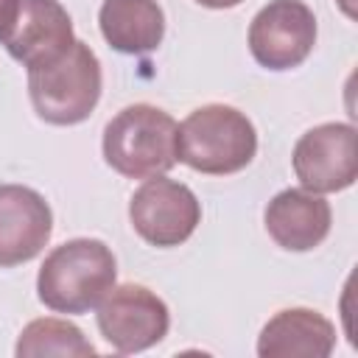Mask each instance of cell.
<instances>
[{"label":"cell","instance_id":"6da1fadb","mask_svg":"<svg viewBox=\"0 0 358 358\" xmlns=\"http://www.w3.org/2000/svg\"><path fill=\"white\" fill-rule=\"evenodd\" d=\"M117 280V260L98 238H73L56 246L39 274V302L56 313H87L112 291Z\"/></svg>","mask_w":358,"mask_h":358},{"label":"cell","instance_id":"7a4b0ae2","mask_svg":"<svg viewBox=\"0 0 358 358\" xmlns=\"http://www.w3.org/2000/svg\"><path fill=\"white\" fill-rule=\"evenodd\" d=\"M257 154L255 123L235 106L207 103L193 109L176 134V157L207 176L243 171Z\"/></svg>","mask_w":358,"mask_h":358},{"label":"cell","instance_id":"3957f363","mask_svg":"<svg viewBox=\"0 0 358 358\" xmlns=\"http://www.w3.org/2000/svg\"><path fill=\"white\" fill-rule=\"evenodd\" d=\"M176 134L179 123L168 112L151 103H131L106 123L101 143L103 159L129 179L162 176L179 162Z\"/></svg>","mask_w":358,"mask_h":358},{"label":"cell","instance_id":"277c9868","mask_svg":"<svg viewBox=\"0 0 358 358\" xmlns=\"http://www.w3.org/2000/svg\"><path fill=\"white\" fill-rule=\"evenodd\" d=\"M101 62L81 39H76L59 59L28 70L34 112L53 126H76L87 120L101 101Z\"/></svg>","mask_w":358,"mask_h":358},{"label":"cell","instance_id":"5b68a950","mask_svg":"<svg viewBox=\"0 0 358 358\" xmlns=\"http://www.w3.org/2000/svg\"><path fill=\"white\" fill-rule=\"evenodd\" d=\"M129 221L145 243L171 249L185 243L196 232L201 221V204L187 185L162 173L145 179L131 193Z\"/></svg>","mask_w":358,"mask_h":358},{"label":"cell","instance_id":"8992f818","mask_svg":"<svg viewBox=\"0 0 358 358\" xmlns=\"http://www.w3.org/2000/svg\"><path fill=\"white\" fill-rule=\"evenodd\" d=\"M98 330L106 344L123 355L143 352L159 344L171 327L168 305L145 285H112V291L98 302Z\"/></svg>","mask_w":358,"mask_h":358},{"label":"cell","instance_id":"52a82bcc","mask_svg":"<svg viewBox=\"0 0 358 358\" xmlns=\"http://www.w3.org/2000/svg\"><path fill=\"white\" fill-rule=\"evenodd\" d=\"M299 185L310 193L347 190L358 176V134L352 123H322L308 129L291 157Z\"/></svg>","mask_w":358,"mask_h":358},{"label":"cell","instance_id":"ba28073f","mask_svg":"<svg viewBox=\"0 0 358 358\" xmlns=\"http://www.w3.org/2000/svg\"><path fill=\"white\" fill-rule=\"evenodd\" d=\"M316 45V17L302 0H268L249 25V50L266 70L299 67Z\"/></svg>","mask_w":358,"mask_h":358},{"label":"cell","instance_id":"9c48e42d","mask_svg":"<svg viewBox=\"0 0 358 358\" xmlns=\"http://www.w3.org/2000/svg\"><path fill=\"white\" fill-rule=\"evenodd\" d=\"M53 232V213L42 193L25 185H0V268L34 260Z\"/></svg>","mask_w":358,"mask_h":358},{"label":"cell","instance_id":"30bf717a","mask_svg":"<svg viewBox=\"0 0 358 358\" xmlns=\"http://www.w3.org/2000/svg\"><path fill=\"white\" fill-rule=\"evenodd\" d=\"M73 42V20L59 0H20L17 20L3 39L8 56L28 70L59 59Z\"/></svg>","mask_w":358,"mask_h":358},{"label":"cell","instance_id":"8fae6325","mask_svg":"<svg viewBox=\"0 0 358 358\" xmlns=\"http://www.w3.org/2000/svg\"><path fill=\"white\" fill-rule=\"evenodd\" d=\"M263 221L266 232L280 249L310 252L330 235L333 213L319 193H310L305 187H288L268 201Z\"/></svg>","mask_w":358,"mask_h":358},{"label":"cell","instance_id":"7c38bea8","mask_svg":"<svg viewBox=\"0 0 358 358\" xmlns=\"http://www.w3.org/2000/svg\"><path fill=\"white\" fill-rule=\"evenodd\" d=\"M336 347V327L310 308H285L274 313L260 336V358H327Z\"/></svg>","mask_w":358,"mask_h":358},{"label":"cell","instance_id":"4fadbf2b","mask_svg":"<svg viewBox=\"0 0 358 358\" xmlns=\"http://www.w3.org/2000/svg\"><path fill=\"white\" fill-rule=\"evenodd\" d=\"M98 25L117 53H151L162 45L165 14L157 0H103Z\"/></svg>","mask_w":358,"mask_h":358},{"label":"cell","instance_id":"5bb4252c","mask_svg":"<svg viewBox=\"0 0 358 358\" xmlns=\"http://www.w3.org/2000/svg\"><path fill=\"white\" fill-rule=\"evenodd\" d=\"M14 352L20 358H42V355H67L87 358L98 350L84 338V333L64 319H34L22 327Z\"/></svg>","mask_w":358,"mask_h":358},{"label":"cell","instance_id":"9a60e30c","mask_svg":"<svg viewBox=\"0 0 358 358\" xmlns=\"http://www.w3.org/2000/svg\"><path fill=\"white\" fill-rule=\"evenodd\" d=\"M17 11H20V0H0V42L8 36L17 20Z\"/></svg>","mask_w":358,"mask_h":358},{"label":"cell","instance_id":"2e32d148","mask_svg":"<svg viewBox=\"0 0 358 358\" xmlns=\"http://www.w3.org/2000/svg\"><path fill=\"white\" fill-rule=\"evenodd\" d=\"M199 6H207V8H232V6H238V3H243V0H196Z\"/></svg>","mask_w":358,"mask_h":358},{"label":"cell","instance_id":"e0dca14e","mask_svg":"<svg viewBox=\"0 0 358 358\" xmlns=\"http://www.w3.org/2000/svg\"><path fill=\"white\" fill-rule=\"evenodd\" d=\"M338 6L344 8L347 17H355V0H338Z\"/></svg>","mask_w":358,"mask_h":358}]
</instances>
